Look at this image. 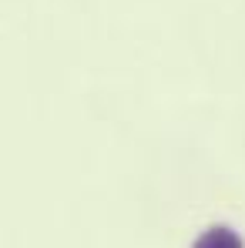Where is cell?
I'll return each mask as SVG.
<instances>
[{"label":"cell","instance_id":"6da1fadb","mask_svg":"<svg viewBox=\"0 0 245 248\" xmlns=\"http://www.w3.org/2000/svg\"><path fill=\"white\" fill-rule=\"evenodd\" d=\"M195 248H242V238L232 232V228H208L202 238L195 242Z\"/></svg>","mask_w":245,"mask_h":248}]
</instances>
